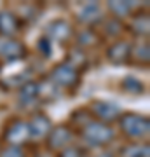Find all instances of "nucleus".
<instances>
[{
    "label": "nucleus",
    "instance_id": "obj_1",
    "mask_svg": "<svg viewBox=\"0 0 150 157\" xmlns=\"http://www.w3.org/2000/svg\"><path fill=\"white\" fill-rule=\"evenodd\" d=\"M121 128L129 136H143L148 131V119L136 113H126L121 119Z\"/></svg>",
    "mask_w": 150,
    "mask_h": 157
},
{
    "label": "nucleus",
    "instance_id": "obj_2",
    "mask_svg": "<svg viewBox=\"0 0 150 157\" xmlns=\"http://www.w3.org/2000/svg\"><path fill=\"white\" fill-rule=\"evenodd\" d=\"M112 129L108 126L101 122H91L86 124V129H84V136L86 140H89L93 145H103V143H108L112 138Z\"/></svg>",
    "mask_w": 150,
    "mask_h": 157
},
{
    "label": "nucleus",
    "instance_id": "obj_3",
    "mask_svg": "<svg viewBox=\"0 0 150 157\" xmlns=\"http://www.w3.org/2000/svg\"><path fill=\"white\" fill-rule=\"evenodd\" d=\"M30 136V131H28V124L21 122V121H14L11 126H7L6 129V140L17 145V143H23Z\"/></svg>",
    "mask_w": 150,
    "mask_h": 157
},
{
    "label": "nucleus",
    "instance_id": "obj_4",
    "mask_svg": "<svg viewBox=\"0 0 150 157\" xmlns=\"http://www.w3.org/2000/svg\"><path fill=\"white\" fill-rule=\"evenodd\" d=\"M52 78L56 80V84L61 86H73L77 82V70L73 67H68V65H61V67H56L54 72H52Z\"/></svg>",
    "mask_w": 150,
    "mask_h": 157
},
{
    "label": "nucleus",
    "instance_id": "obj_5",
    "mask_svg": "<svg viewBox=\"0 0 150 157\" xmlns=\"http://www.w3.org/2000/svg\"><path fill=\"white\" fill-rule=\"evenodd\" d=\"M49 119L45 117V115H40V113H37V115H33L32 117V121H30V124H28V131H30V135L32 136H44L47 131H49Z\"/></svg>",
    "mask_w": 150,
    "mask_h": 157
},
{
    "label": "nucleus",
    "instance_id": "obj_6",
    "mask_svg": "<svg viewBox=\"0 0 150 157\" xmlns=\"http://www.w3.org/2000/svg\"><path fill=\"white\" fill-rule=\"evenodd\" d=\"M94 113L103 121H112V119H115L119 115V108L113 103H108V101H96Z\"/></svg>",
    "mask_w": 150,
    "mask_h": 157
},
{
    "label": "nucleus",
    "instance_id": "obj_7",
    "mask_svg": "<svg viewBox=\"0 0 150 157\" xmlns=\"http://www.w3.org/2000/svg\"><path fill=\"white\" fill-rule=\"evenodd\" d=\"M70 136H72V133H70V129H67L65 126L56 128V129H52V133H51V136H49V145L52 147V148H61V147H65L68 141H70Z\"/></svg>",
    "mask_w": 150,
    "mask_h": 157
},
{
    "label": "nucleus",
    "instance_id": "obj_8",
    "mask_svg": "<svg viewBox=\"0 0 150 157\" xmlns=\"http://www.w3.org/2000/svg\"><path fill=\"white\" fill-rule=\"evenodd\" d=\"M25 52H26V49L19 42H7L0 47V54L7 59H12V61L21 59V56H25Z\"/></svg>",
    "mask_w": 150,
    "mask_h": 157
},
{
    "label": "nucleus",
    "instance_id": "obj_9",
    "mask_svg": "<svg viewBox=\"0 0 150 157\" xmlns=\"http://www.w3.org/2000/svg\"><path fill=\"white\" fill-rule=\"evenodd\" d=\"M108 56L112 58V61L122 63V61H126V59L131 56V47H129V44H126V42L115 44L110 51H108Z\"/></svg>",
    "mask_w": 150,
    "mask_h": 157
},
{
    "label": "nucleus",
    "instance_id": "obj_10",
    "mask_svg": "<svg viewBox=\"0 0 150 157\" xmlns=\"http://www.w3.org/2000/svg\"><path fill=\"white\" fill-rule=\"evenodd\" d=\"M17 19L11 12H2L0 14V32L6 35H12L17 30Z\"/></svg>",
    "mask_w": 150,
    "mask_h": 157
},
{
    "label": "nucleus",
    "instance_id": "obj_11",
    "mask_svg": "<svg viewBox=\"0 0 150 157\" xmlns=\"http://www.w3.org/2000/svg\"><path fill=\"white\" fill-rule=\"evenodd\" d=\"M112 9H113V12H115L119 17H122L124 14H128L129 11H131V7H129V4H112Z\"/></svg>",
    "mask_w": 150,
    "mask_h": 157
},
{
    "label": "nucleus",
    "instance_id": "obj_12",
    "mask_svg": "<svg viewBox=\"0 0 150 157\" xmlns=\"http://www.w3.org/2000/svg\"><path fill=\"white\" fill-rule=\"evenodd\" d=\"M2 157H23V150L17 147H9L7 150H4Z\"/></svg>",
    "mask_w": 150,
    "mask_h": 157
}]
</instances>
